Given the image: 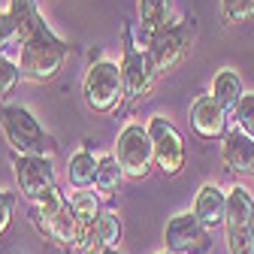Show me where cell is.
<instances>
[{"mask_svg":"<svg viewBox=\"0 0 254 254\" xmlns=\"http://www.w3.org/2000/svg\"><path fill=\"white\" fill-rule=\"evenodd\" d=\"M9 15L15 21V46L18 67L30 82H49L58 76L70 55V43L58 37L37 9V0H9Z\"/></svg>","mask_w":254,"mask_h":254,"instance_id":"6da1fadb","label":"cell"},{"mask_svg":"<svg viewBox=\"0 0 254 254\" xmlns=\"http://www.w3.org/2000/svg\"><path fill=\"white\" fill-rule=\"evenodd\" d=\"M30 218L34 224L43 230V236H49L55 245L61 248H79L82 242V230L79 221L70 209V197H64L58 188H49L37 200H30Z\"/></svg>","mask_w":254,"mask_h":254,"instance_id":"7a4b0ae2","label":"cell"},{"mask_svg":"<svg viewBox=\"0 0 254 254\" xmlns=\"http://www.w3.org/2000/svg\"><path fill=\"white\" fill-rule=\"evenodd\" d=\"M0 130H3L12 154H18V157H24V154L52 157L58 148L52 133H46L43 124L37 121V115L24 106H3L0 109Z\"/></svg>","mask_w":254,"mask_h":254,"instance_id":"3957f363","label":"cell"},{"mask_svg":"<svg viewBox=\"0 0 254 254\" xmlns=\"http://www.w3.org/2000/svg\"><path fill=\"white\" fill-rule=\"evenodd\" d=\"M82 94H85L88 109L100 112V115L115 112L121 106V100H124L121 67H118L115 61H94L91 67H88V73H85Z\"/></svg>","mask_w":254,"mask_h":254,"instance_id":"277c9868","label":"cell"},{"mask_svg":"<svg viewBox=\"0 0 254 254\" xmlns=\"http://www.w3.org/2000/svg\"><path fill=\"white\" fill-rule=\"evenodd\" d=\"M115 161L124 170L127 179L142 182L151 167H154V148H151V136H148V127L145 124H124L121 133L115 139Z\"/></svg>","mask_w":254,"mask_h":254,"instance_id":"5b68a950","label":"cell"},{"mask_svg":"<svg viewBox=\"0 0 254 254\" xmlns=\"http://www.w3.org/2000/svg\"><path fill=\"white\" fill-rule=\"evenodd\" d=\"M224 239L230 254H254V200L242 185L227 190Z\"/></svg>","mask_w":254,"mask_h":254,"instance_id":"8992f818","label":"cell"},{"mask_svg":"<svg viewBox=\"0 0 254 254\" xmlns=\"http://www.w3.org/2000/svg\"><path fill=\"white\" fill-rule=\"evenodd\" d=\"M190 43H194V18H179V21H170L164 30H157L148 40L145 52L151 55L157 73H170L185 61Z\"/></svg>","mask_w":254,"mask_h":254,"instance_id":"52a82bcc","label":"cell"},{"mask_svg":"<svg viewBox=\"0 0 254 254\" xmlns=\"http://www.w3.org/2000/svg\"><path fill=\"white\" fill-rule=\"evenodd\" d=\"M121 82H124V97L139 100L151 91L154 79H157V67L145 49H139L133 43V27H124V55H121Z\"/></svg>","mask_w":254,"mask_h":254,"instance_id":"ba28073f","label":"cell"},{"mask_svg":"<svg viewBox=\"0 0 254 254\" xmlns=\"http://www.w3.org/2000/svg\"><path fill=\"white\" fill-rule=\"evenodd\" d=\"M145 127H148L151 148H154V167L164 176H179L185 170L188 151H185V139L176 130V124L167 121L164 115H151Z\"/></svg>","mask_w":254,"mask_h":254,"instance_id":"9c48e42d","label":"cell"},{"mask_svg":"<svg viewBox=\"0 0 254 254\" xmlns=\"http://www.w3.org/2000/svg\"><path fill=\"white\" fill-rule=\"evenodd\" d=\"M164 242L170 254H209L212 251V230L200 224L194 212H182L167 221Z\"/></svg>","mask_w":254,"mask_h":254,"instance_id":"30bf717a","label":"cell"},{"mask_svg":"<svg viewBox=\"0 0 254 254\" xmlns=\"http://www.w3.org/2000/svg\"><path fill=\"white\" fill-rule=\"evenodd\" d=\"M12 173H15V182H18V190L21 197L30 203L37 200L43 190L55 188V167H52V157H34V154H24L12 161Z\"/></svg>","mask_w":254,"mask_h":254,"instance_id":"8fae6325","label":"cell"},{"mask_svg":"<svg viewBox=\"0 0 254 254\" xmlns=\"http://www.w3.org/2000/svg\"><path fill=\"white\" fill-rule=\"evenodd\" d=\"M227 109L221 106L212 94H200V97L190 103V127L200 139H224L227 136Z\"/></svg>","mask_w":254,"mask_h":254,"instance_id":"7c38bea8","label":"cell"},{"mask_svg":"<svg viewBox=\"0 0 254 254\" xmlns=\"http://www.w3.org/2000/svg\"><path fill=\"white\" fill-rule=\"evenodd\" d=\"M121 233H124V227H121V218H118V212H112V209H103L97 218H94V224L85 230L79 251H82V254H106V251L118 248V242H121Z\"/></svg>","mask_w":254,"mask_h":254,"instance_id":"4fadbf2b","label":"cell"},{"mask_svg":"<svg viewBox=\"0 0 254 254\" xmlns=\"http://www.w3.org/2000/svg\"><path fill=\"white\" fill-rule=\"evenodd\" d=\"M190 212L197 215L200 224L215 230V227L224 224V218H227V194L215 182H206V185H200L197 197H194V209H190Z\"/></svg>","mask_w":254,"mask_h":254,"instance_id":"5bb4252c","label":"cell"},{"mask_svg":"<svg viewBox=\"0 0 254 254\" xmlns=\"http://www.w3.org/2000/svg\"><path fill=\"white\" fill-rule=\"evenodd\" d=\"M221 161L230 173H254V139L239 127L227 130L221 142Z\"/></svg>","mask_w":254,"mask_h":254,"instance_id":"9a60e30c","label":"cell"},{"mask_svg":"<svg viewBox=\"0 0 254 254\" xmlns=\"http://www.w3.org/2000/svg\"><path fill=\"white\" fill-rule=\"evenodd\" d=\"M139 49L148 46V40L170 24L173 15V0H139Z\"/></svg>","mask_w":254,"mask_h":254,"instance_id":"2e32d148","label":"cell"},{"mask_svg":"<svg viewBox=\"0 0 254 254\" xmlns=\"http://www.w3.org/2000/svg\"><path fill=\"white\" fill-rule=\"evenodd\" d=\"M212 97L227 109V115H233V112H236V106H239V100L245 97V88H242L239 73H236V70H230V67L218 70V73H215V79H212Z\"/></svg>","mask_w":254,"mask_h":254,"instance_id":"e0dca14e","label":"cell"},{"mask_svg":"<svg viewBox=\"0 0 254 254\" xmlns=\"http://www.w3.org/2000/svg\"><path fill=\"white\" fill-rule=\"evenodd\" d=\"M97 164H100V161L91 154V148H88V145L70 157L67 176H70L73 190H88V188H94V182H97Z\"/></svg>","mask_w":254,"mask_h":254,"instance_id":"ac0fdd59","label":"cell"},{"mask_svg":"<svg viewBox=\"0 0 254 254\" xmlns=\"http://www.w3.org/2000/svg\"><path fill=\"white\" fill-rule=\"evenodd\" d=\"M70 209H73V215H76V221H79L82 236H85V230L94 224V218L103 212V209H100V197L94 194V190H73V194H70ZM79 245H82V242H79Z\"/></svg>","mask_w":254,"mask_h":254,"instance_id":"d6986e66","label":"cell"},{"mask_svg":"<svg viewBox=\"0 0 254 254\" xmlns=\"http://www.w3.org/2000/svg\"><path fill=\"white\" fill-rule=\"evenodd\" d=\"M121 179H124V170L118 167L115 154L100 157V164H97V182H94V188H97L103 197H112L115 190L121 188Z\"/></svg>","mask_w":254,"mask_h":254,"instance_id":"ffe728a7","label":"cell"},{"mask_svg":"<svg viewBox=\"0 0 254 254\" xmlns=\"http://www.w3.org/2000/svg\"><path fill=\"white\" fill-rule=\"evenodd\" d=\"M221 18L227 24L254 21V0H221Z\"/></svg>","mask_w":254,"mask_h":254,"instance_id":"44dd1931","label":"cell"},{"mask_svg":"<svg viewBox=\"0 0 254 254\" xmlns=\"http://www.w3.org/2000/svg\"><path fill=\"white\" fill-rule=\"evenodd\" d=\"M21 79V67H18V61L6 58V55H0V100H6L9 94L15 91Z\"/></svg>","mask_w":254,"mask_h":254,"instance_id":"7402d4cb","label":"cell"},{"mask_svg":"<svg viewBox=\"0 0 254 254\" xmlns=\"http://www.w3.org/2000/svg\"><path fill=\"white\" fill-rule=\"evenodd\" d=\"M230 118L236 121L239 130H245V133L254 139V94H245V97L239 100V106H236V112H233Z\"/></svg>","mask_w":254,"mask_h":254,"instance_id":"603a6c76","label":"cell"},{"mask_svg":"<svg viewBox=\"0 0 254 254\" xmlns=\"http://www.w3.org/2000/svg\"><path fill=\"white\" fill-rule=\"evenodd\" d=\"M15 206H18V194H15V190H0V236L9 230Z\"/></svg>","mask_w":254,"mask_h":254,"instance_id":"cb8c5ba5","label":"cell"},{"mask_svg":"<svg viewBox=\"0 0 254 254\" xmlns=\"http://www.w3.org/2000/svg\"><path fill=\"white\" fill-rule=\"evenodd\" d=\"M9 46H15V21L9 15V9L0 12V55H3Z\"/></svg>","mask_w":254,"mask_h":254,"instance_id":"d4e9b609","label":"cell"},{"mask_svg":"<svg viewBox=\"0 0 254 254\" xmlns=\"http://www.w3.org/2000/svg\"><path fill=\"white\" fill-rule=\"evenodd\" d=\"M106 254H121V251H118V248H112V251H106Z\"/></svg>","mask_w":254,"mask_h":254,"instance_id":"484cf974","label":"cell"},{"mask_svg":"<svg viewBox=\"0 0 254 254\" xmlns=\"http://www.w3.org/2000/svg\"><path fill=\"white\" fill-rule=\"evenodd\" d=\"M157 254H170V251H157Z\"/></svg>","mask_w":254,"mask_h":254,"instance_id":"4316f807","label":"cell"}]
</instances>
